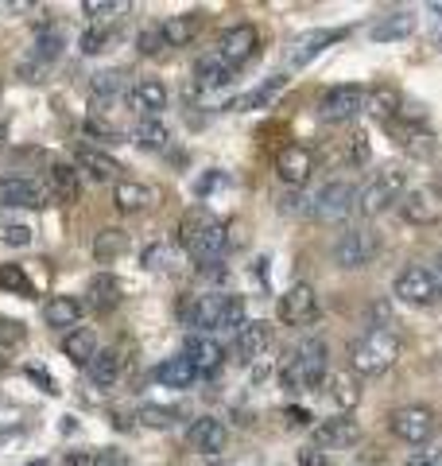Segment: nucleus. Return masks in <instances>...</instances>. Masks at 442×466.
I'll return each instance as SVG.
<instances>
[{"label":"nucleus","mask_w":442,"mask_h":466,"mask_svg":"<svg viewBox=\"0 0 442 466\" xmlns=\"http://www.w3.org/2000/svg\"><path fill=\"white\" fill-rule=\"evenodd\" d=\"M400 358V339L392 327H368L361 339L349 342V370L353 377H377Z\"/></svg>","instance_id":"f257e3e1"},{"label":"nucleus","mask_w":442,"mask_h":466,"mask_svg":"<svg viewBox=\"0 0 442 466\" xmlns=\"http://www.w3.org/2000/svg\"><path fill=\"white\" fill-rule=\"evenodd\" d=\"M279 377H284V385H287L291 392L326 385V377H330L326 342H322V339H306V342H299V346H295L291 354L284 358V370H279Z\"/></svg>","instance_id":"f03ea898"},{"label":"nucleus","mask_w":442,"mask_h":466,"mask_svg":"<svg viewBox=\"0 0 442 466\" xmlns=\"http://www.w3.org/2000/svg\"><path fill=\"white\" fill-rule=\"evenodd\" d=\"M404 187H407V171L396 164H385L365 187H357V214L377 218V214L392 210L396 202L404 198Z\"/></svg>","instance_id":"7ed1b4c3"},{"label":"nucleus","mask_w":442,"mask_h":466,"mask_svg":"<svg viewBox=\"0 0 442 466\" xmlns=\"http://www.w3.org/2000/svg\"><path fill=\"white\" fill-rule=\"evenodd\" d=\"M396 299L407 303V308H431V303L442 296L438 291V276L427 268V265H407L400 276H396Z\"/></svg>","instance_id":"20e7f679"},{"label":"nucleus","mask_w":442,"mask_h":466,"mask_svg":"<svg viewBox=\"0 0 442 466\" xmlns=\"http://www.w3.org/2000/svg\"><path fill=\"white\" fill-rule=\"evenodd\" d=\"M311 214L318 218L322 226H334V222H346L349 214H357V187L346 183V179H334L318 191Z\"/></svg>","instance_id":"39448f33"},{"label":"nucleus","mask_w":442,"mask_h":466,"mask_svg":"<svg viewBox=\"0 0 442 466\" xmlns=\"http://www.w3.org/2000/svg\"><path fill=\"white\" fill-rule=\"evenodd\" d=\"M373 257H377V233L365 229V226H353L334 241V265L346 268V272L365 268Z\"/></svg>","instance_id":"423d86ee"},{"label":"nucleus","mask_w":442,"mask_h":466,"mask_svg":"<svg viewBox=\"0 0 442 466\" xmlns=\"http://www.w3.org/2000/svg\"><path fill=\"white\" fill-rule=\"evenodd\" d=\"M361 109H365V86H353V82L334 86V90H326L322 101H318V116L322 121H330V125H346Z\"/></svg>","instance_id":"0eeeda50"},{"label":"nucleus","mask_w":442,"mask_h":466,"mask_svg":"<svg viewBox=\"0 0 442 466\" xmlns=\"http://www.w3.org/2000/svg\"><path fill=\"white\" fill-rule=\"evenodd\" d=\"M392 435L396 440H404L411 447L427 443L435 435V412L427 404H404L392 412Z\"/></svg>","instance_id":"6e6552de"},{"label":"nucleus","mask_w":442,"mask_h":466,"mask_svg":"<svg viewBox=\"0 0 442 466\" xmlns=\"http://www.w3.org/2000/svg\"><path fill=\"white\" fill-rule=\"evenodd\" d=\"M400 214L411 226H438L442 222V191L438 187H411L400 198Z\"/></svg>","instance_id":"1a4fd4ad"},{"label":"nucleus","mask_w":442,"mask_h":466,"mask_svg":"<svg viewBox=\"0 0 442 466\" xmlns=\"http://www.w3.org/2000/svg\"><path fill=\"white\" fill-rule=\"evenodd\" d=\"M229 296L226 291H206V296H186L183 299V319L186 327H198V330H217L221 327V311H226Z\"/></svg>","instance_id":"9d476101"},{"label":"nucleus","mask_w":442,"mask_h":466,"mask_svg":"<svg viewBox=\"0 0 442 466\" xmlns=\"http://www.w3.org/2000/svg\"><path fill=\"white\" fill-rule=\"evenodd\" d=\"M279 323H287V327H303V323H311V319L318 315V296H315V288L311 284H291L284 296H279Z\"/></svg>","instance_id":"9b49d317"},{"label":"nucleus","mask_w":442,"mask_h":466,"mask_svg":"<svg viewBox=\"0 0 442 466\" xmlns=\"http://www.w3.org/2000/svg\"><path fill=\"white\" fill-rule=\"evenodd\" d=\"M256 47H260V32L253 24H233L229 32H221V39H217V55L226 58L233 70L248 63V58L256 55Z\"/></svg>","instance_id":"f8f14e48"},{"label":"nucleus","mask_w":442,"mask_h":466,"mask_svg":"<svg viewBox=\"0 0 442 466\" xmlns=\"http://www.w3.org/2000/svg\"><path fill=\"white\" fill-rule=\"evenodd\" d=\"M276 175L287 187H303L315 175V152L303 148V144H284V148L276 152Z\"/></svg>","instance_id":"ddd939ff"},{"label":"nucleus","mask_w":442,"mask_h":466,"mask_svg":"<svg viewBox=\"0 0 442 466\" xmlns=\"http://www.w3.org/2000/svg\"><path fill=\"white\" fill-rule=\"evenodd\" d=\"M186 443L195 447L198 455H221V451H226V443H229V431H226V424H221V420L198 416L195 424H190V431H186Z\"/></svg>","instance_id":"4468645a"},{"label":"nucleus","mask_w":442,"mask_h":466,"mask_svg":"<svg viewBox=\"0 0 442 466\" xmlns=\"http://www.w3.org/2000/svg\"><path fill=\"white\" fill-rule=\"evenodd\" d=\"M361 440V424L349 416H334L326 424L315 428V447L318 451H342V447H353Z\"/></svg>","instance_id":"2eb2a0df"},{"label":"nucleus","mask_w":442,"mask_h":466,"mask_svg":"<svg viewBox=\"0 0 442 466\" xmlns=\"http://www.w3.org/2000/svg\"><path fill=\"white\" fill-rule=\"evenodd\" d=\"M183 358H190V366L198 373H217L221 361H226V346L210 334H190L186 346H183Z\"/></svg>","instance_id":"dca6fc26"},{"label":"nucleus","mask_w":442,"mask_h":466,"mask_svg":"<svg viewBox=\"0 0 442 466\" xmlns=\"http://www.w3.org/2000/svg\"><path fill=\"white\" fill-rule=\"evenodd\" d=\"M0 207L39 210L43 207V191L32 179H24V175H0Z\"/></svg>","instance_id":"f3484780"},{"label":"nucleus","mask_w":442,"mask_h":466,"mask_svg":"<svg viewBox=\"0 0 442 466\" xmlns=\"http://www.w3.org/2000/svg\"><path fill=\"white\" fill-rule=\"evenodd\" d=\"M113 207L121 214H144L156 207V191L147 183H136V179H116L113 187Z\"/></svg>","instance_id":"a211bd4d"},{"label":"nucleus","mask_w":442,"mask_h":466,"mask_svg":"<svg viewBox=\"0 0 442 466\" xmlns=\"http://www.w3.org/2000/svg\"><path fill=\"white\" fill-rule=\"evenodd\" d=\"M128 106L136 109L140 116H159V113L167 109V86L159 82V78H140L128 90Z\"/></svg>","instance_id":"6ab92c4d"},{"label":"nucleus","mask_w":442,"mask_h":466,"mask_svg":"<svg viewBox=\"0 0 442 466\" xmlns=\"http://www.w3.org/2000/svg\"><path fill=\"white\" fill-rule=\"evenodd\" d=\"M268 346H272V323H264V319H248L237 330V361H256L264 358Z\"/></svg>","instance_id":"aec40b11"},{"label":"nucleus","mask_w":442,"mask_h":466,"mask_svg":"<svg viewBox=\"0 0 442 466\" xmlns=\"http://www.w3.org/2000/svg\"><path fill=\"white\" fill-rule=\"evenodd\" d=\"M74 164H78V171H85L97 183H109V179L121 175V164H116L113 156H105L101 148H90V144H78V148H74Z\"/></svg>","instance_id":"412c9836"},{"label":"nucleus","mask_w":442,"mask_h":466,"mask_svg":"<svg viewBox=\"0 0 442 466\" xmlns=\"http://www.w3.org/2000/svg\"><path fill=\"white\" fill-rule=\"evenodd\" d=\"M346 32H330V27H322V32H306V35H299L291 43V51H287V63L291 66H306L311 58H318L322 51L330 47V43H337Z\"/></svg>","instance_id":"4be33fe9"},{"label":"nucleus","mask_w":442,"mask_h":466,"mask_svg":"<svg viewBox=\"0 0 442 466\" xmlns=\"http://www.w3.org/2000/svg\"><path fill=\"white\" fill-rule=\"evenodd\" d=\"M82 311H85V303L78 296H51L43 303V319H47V327H55V330H74Z\"/></svg>","instance_id":"5701e85b"},{"label":"nucleus","mask_w":442,"mask_h":466,"mask_svg":"<svg viewBox=\"0 0 442 466\" xmlns=\"http://www.w3.org/2000/svg\"><path fill=\"white\" fill-rule=\"evenodd\" d=\"M63 354H66L70 366H82L85 370L97 358V334L90 327H74L66 339H63Z\"/></svg>","instance_id":"b1692460"},{"label":"nucleus","mask_w":442,"mask_h":466,"mask_svg":"<svg viewBox=\"0 0 442 466\" xmlns=\"http://www.w3.org/2000/svg\"><path fill=\"white\" fill-rule=\"evenodd\" d=\"M202 12H183V16H171L159 32H164V39H167V47H190V43L198 39V32H202Z\"/></svg>","instance_id":"393cba45"},{"label":"nucleus","mask_w":442,"mask_h":466,"mask_svg":"<svg viewBox=\"0 0 442 466\" xmlns=\"http://www.w3.org/2000/svg\"><path fill=\"white\" fill-rule=\"evenodd\" d=\"M85 296H90V308L94 311H113L116 303H121V280H116L113 272H97L94 280H90V288H85Z\"/></svg>","instance_id":"a878e982"},{"label":"nucleus","mask_w":442,"mask_h":466,"mask_svg":"<svg viewBox=\"0 0 442 466\" xmlns=\"http://www.w3.org/2000/svg\"><path fill=\"white\" fill-rule=\"evenodd\" d=\"M132 140H136L144 152H164L171 144V128L159 121V116H140L136 128H132Z\"/></svg>","instance_id":"bb28decb"},{"label":"nucleus","mask_w":442,"mask_h":466,"mask_svg":"<svg viewBox=\"0 0 442 466\" xmlns=\"http://www.w3.org/2000/svg\"><path fill=\"white\" fill-rule=\"evenodd\" d=\"M121 366H125L121 350H97V358L85 366V373H90V381L97 389H109V385H116V377H121Z\"/></svg>","instance_id":"cd10ccee"},{"label":"nucleus","mask_w":442,"mask_h":466,"mask_svg":"<svg viewBox=\"0 0 442 466\" xmlns=\"http://www.w3.org/2000/svg\"><path fill=\"white\" fill-rule=\"evenodd\" d=\"M416 12H392V16H380L377 24H373V35L377 43H392V39H407L411 32H416Z\"/></svg>","instance_id":"c85d7f7f"},{"label":"nucleus","mask_w":442,"mask_h":466,"mask_svg":"<svg viewBox=\"0 0 442 466\" xmlns=\"http://www.w3.org/2000/svg\"><path fill=\"white\" fill-rule=\"evenodd\" d=\"M128 253V233L116 229V226H105L97 229L94 238V260H101V265H113V260H121Z\"/></svg>","instance_id":"c756f323"},{"label":"nucleus","mask_w":442,"mask_h":466,"mask_svg":"<svg viewBox=\"0 0 442 466\" xmlns=\"http://www.w3.org/2000/svg\"><path fill=\"white\" fill-rule=\"evenodd\" d=\"M195 377H198V370L190 366V358H183V354L167 358L164 366L156 370V381L164 389H190V385H195Z\"/></svg>","instance_id":"7c9ffc66"},{"label":"nucleus","mask_w":442,"mask_h":466,"mask_svg":"<svg viewBox=\"0 0 442 466\" xmlns=\"http://www.w3.org/2000/svg\"><path fill=\"white\" fill-rule=\"evenodd\" d=\"M400 106H404V97L392 90V86H373V90H365V109L380 116L385 125H392V116H400Z\"/></svg>","instance_id":"2f4dec72"},{"label":"nucleus","mask_w":442,"mask_h":466,"mask_svg":"<svg viewBox=\"0 0 442 466\" xmlns=\"http://www.w3.org/2000/svg\"><path fill=\"white\" fill-rule=\"evenodd\" d=\"M229 78H233V66L217 51L214 55H202L198 63H195V82L206 86V90H217V86H226Z\"/></svg>","instance_id":"473e14b6"},{"label":"nucleus","mask_w":442,"mask_h":466,"mask_svg":"<svg viewBox=\"0 0 442 466\" xmlns=\"http://www.w3.org/2000/svg\"><path fill=\"white\" fill-rule=\"evenodd\" d=\"M47 183H51L55 198H63V202H78L82 198V183H78L74 164H51L47 167Z\"/></svg>","instance_id":"72a5a7b5"},{"label":"nucleus","mask_w":442,"mask_h":466,"mask_svg":"<svg viewBox=\"0 0 442 466\" xmlns=\"http://www.w3.org/2000/svg\"><path fill=\"white\" fill-rule=\"evenodd\" d=\"M284 86H287V78L279 75V78H272V82L256 86V90H248V94H241V97H233V101H229V109H233V113H253V109H264V106H268V101H272L279 90H284Z\"/></svg>","instance_id":"f704fd0d"},{"label":"nucleus","mask_w":442,"mask_h":466,"mask_svg":"<svg viewBox=\"0 0 442 466\" xmlns=\"http://www.w3.org/2000/svg\"><path fill=\"white\" fill-rule=\"evenodd\" d=\"M326 389H330L334 404L346 408V412L361 404V389H357V377H353V373H337V370H334V373L326 377Z\"/></svg>","instance_id":"c9c22d12"},{"label":"nucleus","mask_w":442,"mask_h":466,"mask_svg":"<svg viewBox=\"0 0 442 466\" xmlns=\"http://www.w3.org/2000/svg\"><path fill=\"white\" fill-rule=\"evenodd\" d=\"M82 12L94 20V27H105L113 20H121L128 12V5L125 0H82Z\"/></svg>","instance_id":"e433bc0d"},{"label":"nucleus","mask_w":442,"mask_h":466,"mask_svg":"<svg viewBox=\"0 0 442 466\" xmlns=\"http://www.w3.org/2000/svg\"><path fill=\"white\" fill-rule=\"evenodd\" d=\"M404 152L411 156V159H431L435 156V133L431 128H419V125H411V128H404Z\"/></svg>","instance_id":"4c0bfd02"},{"label":"nucleus","mask_w":442,"mask_h":466,"mask_svg":"<svg viewBox=\"0 0 442 466\" xmlns=\"http://www.w3.org/2000/svg\"><path fill=\"white\" fill-rule=\"evenodd\" d=\"M210 222H214V214H210V210H202V207L186 210V214L179 218V229H175V233H179V245H183V249H190V241H195Z\"/></svg>","instance_id":"58836bf2"},{"label":"nucleus","mask_w":442,"mask_h":466,"mask_svg":"<svg viewBox=\"0 0 442 466\" xmlns=\"http://www.w3.org/2000/svg\"><path fill=\"white\" fill-rule=\"evenodd\" d=\"M140 260H144V268H152V272H164V268H171L175 253H171V245H167V241H152V245H144Z\"/></svg>","instance_id":"ea45409f"},{"label":"nucleus","mask_w":442,"mask_h":466,"mask_svg":"<svg viewBox=\"0 0 442 466\" xmlns=\"http://www.w3.org/2000/svg\"><path fill=\"white\" fill-rule=\"evenodd\" d=\"M121 86H125V75H116V70H101V75L90 78V94L109 101V97L121 94Z\"/></svg>","instance_id":"a19ab883"},{"label":"nucleus","mask_w":442,"mask_h":466,"mask_svg":"<svg viewBox=\"0 0 442 466\" xmlns=\"http://www.w3.org/2000/svg\"><path fill=\"white\" fill-rule=\"evenodd\" d=\"M113 27H90V32H82V39H78V47L85 51V55H101V51H109L113 47Z\"/></svg>","instance_id":"79ce46f5"},{"label":"nucleus","mask_w":442,"mask_h":466,"mask_svg":"<svg viewBox=\"0 0 442 466\" xmlns=\"http://www.w3.org/2000/svg\"><path fill=\"white\" fill-rule=\"evenodd\" d=\"M136 416H140L144 428H171L175 420H179V412H175V408H159V404H144Z\"/></svg>","instance_id":"37998d69"},{"label":"nucleus","mask_w":442,"mask_h":466,"mask_svg":"<svg viewBox=\"0 0 442 466\" xmlns=\"http://www.w3.org/2000/svg\"><path fill=\"white\" fill-rule=\"evenodd\" d=\"M0 288L16 291V296H32V280H27L24 265H5L0 268Z\"/></svg>","instance_id":"c03bdc74"},{"label":"nucleus","mask_w":442,"mask_h":466,"mask_svg":"<svg viewBox=\"0 0 442 466\" xmlns=\"http://www.w3.org/2000/svg\"><path fill=\"white\" fill-rule=\"evenodd\" d=\"M245 323H248V319H245V299L241 296H229L226 311H221V327L217 330H241Z\"/></svg>","instance_id":"a18cd8bd"},{"label":"nucleus","mask_w":442,"mask_h":466,"mask_svg":"<svg viewBox=\"0 0 442 466\" xmlns=\"http://www.w3.org/2000/svg\"><path fill=\"white\" fill-rule=\"evenodd\" d=\"M136 47H140V55H159V51L167 47V39H164V32H159V27H147V32H140Z\"/></svg>","instance_id":"49530a36"},{"label":"nucleus","mask_w":442,"mask_h":466,"mask_svg":"<svg viewBox=\"0 0 442 466\" xmlns=\"http://www.w3.org/2000/svg\"><path fill=\"white\" fill-rule=\"evenodd\" d=\"M85 133H90V137H101V140H116V137H121L109 121H97V116H90V121H85Z\"/></svg>","instance_id":"de8ad7c7"},{"label":"nucleus","mask_w":442,"mask_h":466,"mask_svg":"<svg viewBox=\"0 0 442 466\" xmlns=\"http://www.w3.org/2000/svg\"><path fill=\"white\" fill-rule=\"evenodd\" d=\"M90 466H128V459L121 455V451H113V447H105V451H97V455L90 459Z\"/></svg>","instance_id":"09e8293b"},{"label":"nucleus","mask_w":442,"mask_h":466,"mask_svg":"<svg viewBox=\"0 0 442 466\" xmlns=\"http://www.w3.org/2000/svg\"><path fill=\"white\" fill-rule=\"evenodd\" d=\"M349 159H353L357 167H365V164H368V140H365L361 133L349 140Z\"/></svg>","instance_id":"8fccbe9b"},{"label":"nucleus","mask_w":442,"mask_h":466,"mask_svg":"<svg viewBox=\"0 0 442 466\" xmlns=\"http://www.w3.org/2000/svg\"><path fill=\"white\" fill-rule=\"evenodd\" d=\"M299 466H330V455L318 447H303L299 451Z\"/></svg>","instance_id":"3c124183"},{"label":"nucleus","mask_w":442,"mask_h":466,"mask_svg":"<svg viewBox=\"0 0 442 466\" xmlns=\"http://www.w3.org/2000/svg\"><path fill=\"white\" fill-rule=\"evenodd\" d=\"M5 241L16 245V249H20V245H32V229H27V226H8L5 229Z\"/></svg>","instance_id":"603ef678"},{"label":"nucleus","mask_w":442,"mask_h":466,"mask_svg":"<svg viewBox=\"0 0 442 466\" xmlns=\"http://www.w3.org/2000/svg\"><path fill=\"white\" fill-rule=\"evenodd\" d=\"M284 420H287V424L291 428H306V424H311V412H306V408H284Z\"/></svg>","instance_id":"864d4df0"},{"label":"nucleus","mask_w":442,"mask_h":466,"mask_svg":"<svg viewBox=\"0 0 442 466\" xmlns=\"http://www.w3.org/2000/svg\"><path fill=\"white\" fill-rule=\"evenodd\" d=\"M0 339H5V342H24V327L20 323H8V319H0Z\"/></svg>","instance_id":"5fc2aeb1"},{"label":"nucleus","mask_w":442,"mask_h":466,"mask_svg":"<svg viewBox=\"0 0 442 466\" xmlns=\"http://www.w3.org/2000/svg\"><path fill=\"white\" fill-rule=\"evenodd\" d=\"M442 462V451H427V455H416L407 466H438Z\"/></svg>","instance_id":"6e6d98bb"},{"label":"nucleus","mask_w":442,"mask_h":466,"mask_svg":"<svg viewBox=\"0 0 442 466\" xmlns=\"http://www.w3.org/2000/svg\"><path fill=\"white\" fill-rule=\"evenodd\" d=\"M8 12H32L35 5H32V0H12V5H5Z\"/></svg>","instance_id":"4d7b16f0"},{"label":"nucleus","mask_w":442,"mask_h":466,"mask_svg":"<svg viewBox=\"0 0 442 466\" xmlns=\"http://www.w3.org/2000/svg\"><path fill=\"white\" fill-rule=\"evenodd\" d=\"M5 144H8V125L0 121V148H5Z\"/></svg>","instance_id":"13d9d810"},{"label":"nucleus","mask_w":442,"mask_h":466,"mask_svg":"<svg viewBox=\"0 0 442 466\" xmlns=\"http://www.w3.org/2000/svg\"><path fill=\"white\" fill-rule=\"evenodd\" d=\"M435 276H438V291H442V257H438V272Z\"/></svg>","instance_id":"bf43d9fd"},{"label":"nucleus","mask_w":442,"mask_h":466,"mask_svg":"<svg viewBox=\"0 0 442 466\" xmlns=\"http://www.w3.org/2000/svg\"><path fill=\"white\" fill-rule=\"evenodd\" d=\"M27 466H47V462H43V459H35V462H27Z\"/></svg>","instance_id":"052dcab7"}]
</instances>
